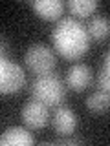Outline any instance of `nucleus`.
Returning a JSON list of instances; mask_svg holds the SVG:
<instances>
[{
	"label": "nucleus",
	"mask_w": 110,
	"mask_h": 146,
	"mask_svg": "<svg viewBox=\"0 0 110 146\" xmlns=\"http://www.w3.org/2000/svg\"><path fill=\"white\" fill-rule=\"evenodd\" d=\"M53 48L59 55H62L66 60H77L88 51L90 36L86 27L75 18H62L55 26L53 33Z\"/></svg>",
	"instance_id": "f257e3e1"
},
{
	"label": "nucleus",
	"mask_w": 110,
	"mask_h": 146,
	"mask_svg": "<svg viewBox=\"0 0 110 146\" xmlns=\"http://www.w3.org/2000/svg\"><path fill=\"white\" fill-rule=\"evenodd\" d=\"M31 95L35 100L46 104V106H61L66 97V88L57 75H39L31 82Z\"/></svg>",
	"instance_id": "f03ea898"
},
{
	"label": "nucleus",
	"mask_w": 110,
	"mask_h": 146,
	"mask_svg": "<svg viewBox=\"0 0 110 146\" xmlns=\"http://www.w3.org/2000/svg\"><path fill=\"white\" fill-rule=\"evenodd\" d=\"M24 62L28 70L33 71L37 77L48 75L55 68V55L52 51V48H48L44 44H31L26 51Z\"/></svg>",
	"instance_id": "7ed1b4c3"
},
{
	"label": "nucleus",
	"mask_w": 110,
	"mask_h": 146,
	"mask_svg": "<svg viewBox=\"0 0 110 146\" xmlns=\"http://www.w3.org/2000/svg\"><path fill=\"white\" fill-rule=\"evenodd\" d=\"M26 84V75L18 64L9 58L0 60V91L2 93H17Z\"/></svg>",
	"instance_id": "20e7f679"
},
{
	"label": "nucleus",
	"mask_w": 110,
	"mask_h": 146,
	"mask_svg": "<svg viewBox=\"0 0 110 146\" xmlns=\"http://www.w3.org/2000/svg\"><path fill=\"white\" fill-rule=\"evenodd\" d=\"M20 117L24 121V124L31 130H40L50 122V111L48 106L39 100H31V102H26V106L22 108Z\"/></svg>",
	"instance_id": "39448f33"
},
{
	"label": "nucleus",
	"mask_w": 110,
	"mask_h": 146,
	"mask_svg": "<svg viewBox=\"0 0 110 146\" xmlns=\"http://www.w3.org/2000/svg\"><path fill=\"white\" fill-rule=\"evenodd\" d=\"M92 70L86 64H73L66 71V86L73 91H85L92 84Z\"/></svg>",
	"instance_id": "423d86ee"
},
{
	"label": "nucleus",
	"mask_w": 110,
	"mask_h": 146,
	"mask_svg": "<svg viewBox=\"0 0 110 146\" xmlns=\"http://www.w3.org/2000/svg\"><path fill=\"white\" fill-rule=\"evenodd\" d=\"M52 124H53V130L59 135L66 137V135H72L75 131L77 117L68 106H57V110L53 113V119H52Z\"/></svg>",
	"instance_id": "0eeeda50"
},
{
	"label": "nucleus",
	"mask_w": 110,
	"mask_h": 146,
	"mask_svg": "<svg viewBox=\"0 0 110 146\" xmlns=\"http://www.w3.org/2000/svg\"><path fill=\"white\" fill-rule=\"evenodd\" d=\"M35 143L31 131H28L22 126H13L7 128L0 137V144L2 146H31Z\"/></svg>",
	"instance_id": "6e6552de"
},
{
	"label": "nucleus",
	"mask_w": 110,
	"mask_h": 146,
	"mask_svg": "<svg viewBox=\"0 0 110 146\" xmlns=\"http://www.w3.org/2000/svg\"><path fill=\"white\" fill-rule=\"evenodd\" d=\"M31 7L42 20H57L64 11V4L61 0H33Z\"/></svg>",
	"instance_id": "1a4fd4ad"
},
{
	"label": "nucleus",
	"mask_w": 110,
	"mask_h": 146,
	"mask_svg": "<svg viewBox=\"0 0 110 146\" xmlns=\"http://www.w3.org/2000/svg\"><path fill=\"white\" fill-rule=\"evenodd\" d=\"M86 31H88V36L94 40H107L110 36V18L107 17L92 18Z\"/></svg>",
	"instance_id": "9d476101"
},
{
	"label": "nucleus",
	"mask_w": 110,
	"mask_h": 146,
	"mask_svg": "<svg viewBox=\"0 0 110 146\" xmlns=\"http://www.w3.org/2000/svg\"><path fill=\"white\" fill-rule=\"evenodd\" d=\"M86 108L92 113H105L110 108V93L108 91H103V90L94 91L86 99Z\"/></svg>",
	"instance_id": "9b49d317"
},
{
	"label": "nucleus",
	"mask_w": 110,
	"mask_h": 146,
	"mask_svg": "<svg viewBox=\"0 0 110 146\" xmlns=\"http://www.w3.org/2000/svg\"><path fill=\"white\" fill-rule=\"evenodd\" d=\"M66 7L70 9L72 15L82 18V17H90L99 7V2L97 0H68Z\"/></svg>",
	"instance_id": "f8f14e48"
},
{
	"label": "nucleus",
	"mask_w": 110,
	"mask_h": 146,
	"mask_svg": "<svg viewBox=\"0 0 110 146\" xmlns=\"http://www.w3.org/2000/svg\"><path fill=\"white\" fill-rule=\"evenodd\" d=\"M97 82H99V88L103 90V91H108L110 93V73L105 70H101V73H99V77H97Z\"/></svg>",
	"instance_id": "ddd939ff"
},
{
	"label": "nucleus",
	"mask_w": 110,
	"mask_h": 146,
	"mask_svg": "<svg viewBox=\"0 0 110 146\" xmlns=\"http://www.w3.org/2000/svg\"><path fill=\"white\" fill-rule=\"evenodd\" d=\"M57 143H59V144H82L85 141L79 139V137H70V135H66V137H62V139H59Z\"/></svg>",
	"instance_id": "4468645a"
},
{
	"label": "nucleus",
	"mask_w": 110,
	"mask_h": 146,
	"mask_svg": "<svg viewBox=\"0 0 110 146\" xmlns=\"http://www.w3.org/2000/svg\"><path fill=\"white\" fill-rule=\"evenodd\" d=\"M105 70L110 73V51L107 53V57H105Z\"/></svg>",
	"instance_id": "2eb2a0df"
}]
</instances>
